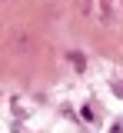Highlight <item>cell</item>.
Wrapping results in <instances>:
<instances>
[{
	"label": "cell",
	"mask_w": 123,
	"mask_h": 133,
	"mask_svg": "<svg viewBox=\"0 0 123 133\" xmlns=\"http://www.w3.org/2000/svg\"><path fill=\"white\" fill-rule=\"evenodd\" d=\"M70 63H73V70H87V57L83 53H70Z\"/></svg>",
	"instance_id": "6da1fadb"
}]
</instances>
